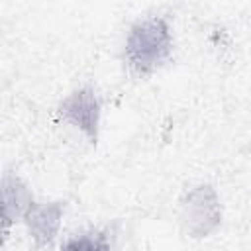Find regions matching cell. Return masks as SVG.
Here are the masks:
<instances>
[{"mask_svg": "<svg viewBox=\"0 0 251 251\" xmlns=\"http://www.w3.org/2000/svg\"><path fill=\"white\" fill-rule=\"evenodd\" d=\"M33 196L27 184L14 171L0 173V216L14 226L31 206Z\"/></svg>", "mask_w": 251, "mask_h": 251, "instance_id": "5b68a950", "label": "cell"}, {"mask_svg": "<svg viewBox=\"0 0 251 251\" xmlns=\"http://www.w3.org/2000/svg\"><path fill=\"white\" fill-rule=\"evenodd\" d=\"M59 114L65 122L75 126L90 143L98 141L102 106H100V98L96 96L94 88L84 86V88H78L73 94H69L61 102Z\"/></svg>", "mask_w": 251, "mask_h": 251, "instance_id": "3957f363", "label": "cell"}, {"mask_svg": "<svg viewBox=\"0 0 251 251\" xmlns=\"http://www.w3.org/2000/svg\"><path fill=\"white\" fill-rule=\"evenodd\" d=\"M10 227H12V226H10V224H8V222H6V220L0 216V247H2V245L6 243V239H8Z\"/></svg>", "mask_w": 251, "mask_h": 251, "instance_id": "52a82bcc", "label": "cell"}, {"mask_svg": "<svg viewBox=\"0 0 251 251\" xmlns=\"http://www.w3.org/2000/svg\"><path fill=\"white\" fill-rule=\"evenodd\" d=\"M173 53L171 24L163 16L137 20L126 37L124 57L135 75H151Z\"/></svg>", "mask_w": 251, "mask_h": 251, "instance_id": "6da1fadb", "label": "cell"}, {"mask_svg": "<svg viewBox=\"0 0 251 251\" xmlns=\"http://www.w3.org/2000/svg\"><path fill=\"white\" fill-rule=\"evenodd\" d=\"M61 251H112V243L106 231H84L69 237Z\"/></svg>", "mask_w": 251, "mask_h": 251, "instance_id": "8992f818", "label": "cell"}, {"mask_svg": "<svg viewBox=\"0 0 251 251\" xmlns=\"http://www.w3.org/2000/svg\"><path fill=\"white\" fill-rule=\"evenodd\" d=\"M180 220L184 231L194 239L212 235L222 224V204L212 184H196L180 198Z\"/></svg>", "mask_w": 251, "mask_h": 251, "instance_id": "7a4b0ae2", "label": "cell"}, {"mask_svg": "<svg viewBox=\"0 0 251 251\" xmlns=\"http://www.w3.org/2000/svg\"><path fill=\"white\" fill-rule=\"evenodd\" d=\"M63 202H31L22 220L25 222L29 237L37 247H49L55 241L63 224Z\"/></svg>", "mask_w": 251, "mask_h": 251, "instance_id": "277c9868", "label": "cell"}]
</instances>
